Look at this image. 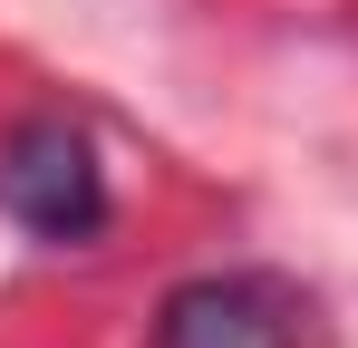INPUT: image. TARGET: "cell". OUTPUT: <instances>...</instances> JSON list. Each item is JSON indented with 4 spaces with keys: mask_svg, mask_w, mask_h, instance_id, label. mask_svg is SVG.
I'll use <instances>...</instances> for the list:
<instances>
[{
    "mask_svg": "<svg viewBox=\"0 0 358 348\" xmlns=\"http://www.w3.org/2000/svg\"><path fill=\"white\" fill-rule=\"evenodd\" d=\"M0 213H20L39 242H87V232L107 223V165H97L87 126L29 116L0 145Z\"/></svg>",
    "mask_w": 358,
    "mask_h": 348,
    "instance_id": "obj_1",
    "label": "cell"
},
{
    "mask_svg": "<svg viewBox=\"0 0 358 348\" xmlns=\"http://www.w3.org/2000/svg\"><path fill=\"white\" fill-rule=\"evenodd\" d=\"M155 348H300V310L262 271H203V281L165 290Z\"/></svg>",
    "mask_w": 358,
    "mask_h": 348,
    "instance_id": "obj_2",
    "label": "cell"
}]
</instances>
